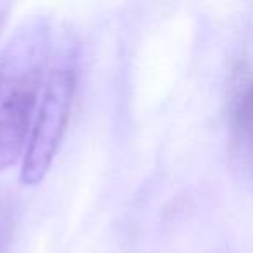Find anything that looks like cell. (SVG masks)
Instances as JSON below:
<instances>
[{
  "label": "cell",
  "mask_w": 253,
  "mask_h": 253,
  "mask_svg": "<svg viewBox=\"0 0 253 253\" xmlns=\"http://www.w3.org/2000/svg\"><path fill=\"white\" fill-rule=\"evenodd\" d=\"M50 25L43 16L25 19L0 56V170L25 155L40 92L52 59Z\"/></svg>",
  "instance_id": "obj_1"
},
{
  "label": "cell",
  "mask_w": 253,
  "mask_h": 253,
  "mask_svg": "<svg viewBox=\"0 0 253 253\" xmlns=\"http://www.w3.org/2000/svg\"><path fill=\"white\" fill-rule=\"evenodd\" d=\"M77 45L71 39H64L50 59L42 101L23 155L21 180L28 186L42 182L63 142L77 88Z\"/></svg>",
  "instance_id": "obj_2"
}]
</instances>
